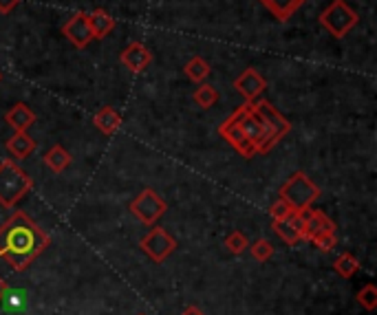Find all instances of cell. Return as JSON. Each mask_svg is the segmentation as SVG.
<instances>
[{"instance_id":"1","label":"cell","mask_w":377,"mask_h":315,"mask_svg":"<svg viewBox=\"0 0 377 315\" xmlns=\"http://www.w3.org/2000/svg\"><path fill=\"white\" fill-rule=\"evenodd\" d=\"M46 245L44 231L24 214H16L0 229V254H5L16 267L27 265Z\"/></svg>"},{"instance_id":"2","label":"cell","mask_w":377,"mask_h":315,"mask_svg":"<svg viewBox=\"0 0 377 315\" xmlns=\"http://www.w3.org/2000/svg\"><path fill=\"white\" fill-rule=\"evenodd\" d=\"M254 113L258 115V119H261V124H263V137H261L256 150L267 152L283 135L289 133L291 126H289V121H287L278 111H276L269 101H265V99L258 101V104H254Z\"/></svg>"},{"instance_id":"3","label":"cell","mask_w":377,"mask_h":315,"mask_svg":"<svg viewBox=\"0 0 377 315\" xmlns=\"http://www.w3.org/2000/svg\"><path fill=\"white\" fill-rule=\"evenodd\" d=\"M360 20L358 11L346 0H333V3L320 14V24L333 38H344Z\"/></svg>"},{"instance_id":"4","label":"cell","mask_w":377,"mask_h":315,"mask_svg":"<svg viewBox=\"0 0 377 315\" xmlns=\"http://www.w3.org/2000/svg\"><path fill=\"white\" fill-rule=\"evenodd\" d=\"M31 188V179L11 161L0 164V203L14 205Z\"/></svg>"},{"instance_id":"5","label":"cell","mask_w":377,"mask_h":315,"mask_svg":"<svg viewBox=\"0 0 377 315\" xmlns=\"http://www.w3.org/2000/svg\"><path fill=\"white\" fill-rule=\"evenodd\" d=\"M283 196L293 207H305V205H309L318 196V188L313 186V183L305 174H296L287 183V186L283 188Z\"/></svg>"},{"instance_id":"6","label":"cell","mask_w":377,"mask_h":315,"mask_svg":"<svg viewBox=\"0 0 377 315\" xmlns=\"http://www.w3.org/2000/svg\"><path fill=\"white\" fill-rule=\"evenodd\" d=\"M62 34L66 36V40L78 46V49H86L89 42L93 40V34H91V27H89V14L84 11H78L75 14L64 27H62Z\"/></svg>"},{"instance_id":"7","label":"cell","mask_w":377,"mask_h":315,"mask_svg":"<svg viewBox=\"0 0 377 315\" xmlns=\"http://www.w3.org/2000/svg\"><path fill=\"white\" fill-rule=\"evenodd\" d=\"M241 115H243V106L225 121L223 126H221V135L225 137V139H230V144L236 148V150H241L245 156H251L256 152V146L251 144L245 135H243V130H241V126H238V121H241Z\"/></svg>"},{"instance_id":"8","label":"cell","mask_w":377,"mask_h":315,"mask_svg":"<svg viewBox=\"0 0 377 315\" xmlns=\"http://www.w3.org/2000/svg\"><path fill=\"white\" fill-rule=\"evenodd\" d=\"M234 89L247 99V101H254L258 95H263V91L267 89L265 77L256 71V69H245L236 80H234Z\"/></svg>"},{"instance_id":"9","label":"cell","mask_w":377,"mask_h":315,"mask_svg":"<svg viewBox=\"0 0 377 315\" xmlns=\"http://www.w3.org/2000/svg\"><path fill=\"white\" fill-rule=\"evenodd\" d=\"M164 209H166L164 201H161L153 190L141 192V196L133 203V212H135L141 221H146V223L157 221V219L164 214Z\"/></svg>"},{"instance_id":"10","label":"cell","mask_w":377,"mask_h":315,"mask_svg":"<svg viewBox=\"0 0 377 315\" xmlns=\"http://www.w3.org/2000/svg\"><path fill=\"white\" fill-rule=\"evenodd\" d=\"M119 60H121V64L129 69V71L141 73V71H146L150 66V62H153V54H150L146 44L133 42V44H129V46L121 51V58Z\"/></svg>"},{"instance_id":"11","label":"cell","mask_w":377,"mask_h":315,"mask_svg":"<svg viewBox=\"0 0 377 315\" xmlns=\"http://www.w3.org/2000/svg\"><path fill=\"white\" fill-rule=\"evenodd\" d=\"M115 24V18L104 9H95L93 14H89V27L95 40H104L109 34H113Z\"/></svg>"},{"instance_id":"12","label":"cell","mask_w":377,"mask_h":315,"mask_svg":"<svg viewBox=\"0 0 377 315\" xmlns=\"http://www.w3.org/2000/svg\"><path fill=\"white\" fill-rule=\"evenodd\" d=\"M261 3L271 11V16L278 22H287L307 0H261Z\"/></svg>"},{"instance_id":"13","label":"cell","mask_w":377,"mask_h":315,"mask_svg":"<svg viewBox=\"0 0 377 315\" xmlns=\"http://www.w3.org/2000/svg\"><path fill=\"white\" fill-rule=\"evenodd\" d=\"M5 119L7 124L16 128V133H24V130L36 121V113L29 106H24V104H16V106L5 115Z\"/></svg>"},{"instance_id":"14","label":"cell","mask_w":377,"mask_h":315,"mask_svg":"<svg viewBox=\"0 0 377 315\" xmlns=\"http://www.w3.org/2000/svg\"><path fill=\"white\" fill-rule=\"evenodd\" d=\"M95 126L102 130V133H106V135H113L115 130L121 126V117H119V113L115 111V109H111V106H104L99 113H95Z\"/></svg>"},{"instance_id":"15","label":"cell","mask_w":377,"mask_h":315,"mask_svg":"<svg viewBox=\"0 0 377 315\" xmlns=\"http://www.w3.org/2000/svg\"><path fill=\"white\" fill-rule=\"evenodd\" d=\"M184 71H186V75L190 77V80L196 82V84H203V82L208 80V77H210V73H212L210 64H208L203 58H198V56L190 58Z\"/></svg>"},{"instance_id":"16","label":"cell","mask_w":377,"mask_h":315,"mask_svg":"<svg viewBox=\"0 0 377 315\" xmlns=\"http://www.w3.org/2000/svg\"><path fill=\"white\" fill-rule=\"evenodd\" d=\"M144 245H146V249H150L155 256H161V254H166V251L172 249L170 236L166 231H161V229H155L153 234H150L148 239L144 241Z\"/></svg>"},{"instance_id":"17","label":"cell","mask_w":377,"mask_h":315,"mask_svg":"<svg viewBox=\"0 0 377 315\" xmlns=\"http://www.w3.org/2000/svg\"><path fill=\"white\" fill-rule=\"evenodd\" d=\"M7 148L16 154V156H27V154H31L34 152V148H36V141L29 137V135H24V133H16L9 141H7Z\"/></svg>"},{"instance_id":"18","label":"cell","mask_w":377,"mask_h":315,"mask_svg":"<svg viewBox=\"0 0 377 315\" xmlns=\"http://www.w3.org/2000/svg\"><path fill=\"white\" fill-rule=\"evenodd\" d=\"M192 99H194L196 106H201V109H212L214 104L218 101V91H216L212 84H201V86L194 91Z\"/></svg>"},{"instance_id":"19","label":"cell","mask_w":377,"mask_h":315,"mask_svg":"<svg viewBox=\"0 0 377 315\" xmlns=\"http://www.w3.org/2000/svg\"><path fill=\"white\" fill-rule=\"evenodd\" d=\"M46 164H49V168H51V170L60 172V170H64V168L71 164V156H69V152H66L64 148L56 146V148L49 150V154H46Z\"/></svg>"},{"instance_id":"20","label":"cell","mask_w":377,"mask_h":315,"mask_svg":"<svg viewBox=\"0 0 377 315\" xmlns=\"http://www.w3.org/2000/svg\"><path fill=\"white\" fill-rule=\"evenodd\" d=\"M27 306V296L22 291H9L5 296V309H11V311H20Z\"/></svg>"},{"instance_id":"21","label":"cell","mask_w":377,"mask_h":315,"mask_svg":"<svg viewBox=\"0 0 377 315\" xmlns=\"http://www.w3.org/2000/svg\"><path fill=\"white\" fill-rule=\"evenodd\" d=\"M20 5V0H0V14H9Z\"/></svg>"},{"instance_id":"22","label":"cell","mask_w":377,"mask_h":315,"mask_svg":"<svg viewBox=\"0 0 377 315\" xmlns=\"http://www.w3.org/2000/svg\"><path fill=\"white\" fill-rule=\"evenodd\" d=\"M0 82H3V71H0Z\"/></svg>"}]
</instances>
